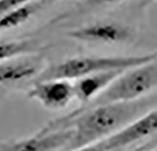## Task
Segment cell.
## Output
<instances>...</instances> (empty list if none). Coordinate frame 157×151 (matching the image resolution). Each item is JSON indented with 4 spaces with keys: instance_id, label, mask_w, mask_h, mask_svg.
Listing matches in <instances>:
<instances>
[{
    "instance_id": "6da1fadb",
    "label": "cell",
    "mask_w": 157,
    "mask_h": 151,
    "mask_svg": "<svg viewBox=\"0 0 157 151\" xmlns=\"http://www.w3.org/2000/svg\"><path fill=\"white\" fill-rule=\"evenodd\" d=\"M151 104L152 99L145 96L132 101L100 104L85 111L78 110L65 117L54 120L43 130L71 126L73 137L68 149H88L146 112Z\"/></svg>"
},
{
    "instance_id": "7a4b0ae2",
    "label": "cell",
    "mask_w": 157,
    "mask_h": 151,
    "mask_svg": "<svg viewBox=\"0 0 157 151\" xmlns=\"http://www.w3.org/2000/svg\"><path fill=\"white\" fill-rule=\"evenodd\" d=\"M156 58L157 53L134 56H78L52 65L42 73L39 78L40 80L78 79L104 71L128 70Z\"/></svg>"
},
{
    "instance_id": "3957f363",
    "label": "cell",
    "mask_w": 157,
    "mask_h": 151,
    "mask_svg": "<svg viewBox=\"0 0 157 151\" xmlns=\"http://www.w3.org/2000/svg\"><path fill=\"white\" fill-rule=\"evenodd\" d=\"M155 87H157V58L122 73L91 101L90 107L105 103L136 100L144 97Z\"/></svg>"
},
{
    "instance_id": "277c9868",
    "label": "cell",
    "mask_w": 157,
    "mask_h": 151,
    "mask_svg": "<svg viewBox=\"0 0 157 151\" xmlns=\"http://www.w3.org/2000/svg\"><path fill=\"white\" fill-rule=\"evenodd\" d=\"M157 133V108L146 111L119 130L93 145L88 149L119 150L139 143Z\"/></svg>"
},
{
    "instance_id": "5b68a950",
    "label": "cell",
    "mask_w": 157,
    "mask_h": 151,
    "mask_svg": "<svg viewBox=\"0 0 157 151\" xmlns=\"http://www.w3.org/2000/svg\"><path fill=\"white\" fill-rule=\"evenodd\" d=\"M67 36L85 43L117 44L129 41L131 30L118 22L97 21L70 30Z\"/></svg>"
},
{
    "instance_id": "8992f818",
    "label": "cell",
    "mask_w": 157,
    "mask_h": 151,
    "mask_svg": "<svg viewBox=\"0 0 157 151\" xmlns=\"http://www.w3.org/2000/svg\"><path fill=\"white\" fill-rule=\"evenodd\" d=\"M49 110H62L75 98L74 84L67 79H44L33 86L28 94Z\"/></svg>"
},
{
    "instance_id": "52a82bcc",
    "label": "cell",
    "mask_w": 157,
    "mask_h": 151,
    "mask_svg": "<svg viewBox=\"0 0 157 151\" xmlns=\"http://www.w3.org/2000/svg\"><path fill=\"white\" fill-rule=\"evenodd\" d=\"M73 137L71 126L54 130H40L37 134L28 139L10 144L4 148L9 150H55L68 149Z\"/></svg>"
},
{
    "instance_id": "ba28073f",
    "label": "cell",
    "mask_w": 157,
    "mask_h": 151,
    "mask_svg": "<svg viewBox=\"0 0 157 151\" xmlns=\"http://www.w3.org/2000/svg\"><path fill=\"white\" fill-rule=\"evenodd\" d=\"M126 70H110L88 75L76 79L75 98L81 102H91L109 87L113 81Z\"/></svg>"
},
{
    "instance_id": "9c48e42d",
    "label": "cell",
    "mask_w": 157,
    "mask_h": 151,
    "mask_svg": "<svg viewBox=\"0 0 157 151\" xmlns=\"http://www.w3.org/2000/svg\"><path fill=\"white\" fill-rule=\"evenodd\" d=\"M42 69L39 58L5 61L0 63V84L15 83L36 76Z\"/></svg>"
},
{
    "instance_id": "30bf717a",
    "label": "cell",
    "mask_w": 157,
    "mask_h": 151,
    "mask_svg": "<svg viewBox=\"0 0 157 151\" xmlns=\"http://www.w3.org/2000/svg\"><path fill=\"white\" fill-rule=\"evenodd\" d=\"M40 8L41 4L35 3L27 5L24 4L13 9L0 18V29H8L24 24Z\"/></svg>"
},
{
    "instance_id": "8fae6325",
    "label": "cell",
    "mask_w": 157,
    "mask_h": 151,
    "mask_svg": "<svg viewBox=\"0 0 157 151\" xmlns=\"http://www.w3.org/2000/svg\"><path fill=\"white\" fill-rule=\"evenodd\" d=\"M36 47L31 41H13L0 42V62L7 61L10 58L31 52Z\"/></svg>"
},
{
    "instance_id": "7c38bea8",
    "label": "cell",
    "mask_w": 157,
    "mask_h": 151,
    "mask_svg": "<svg viewBox=\"0 0 157 151\" xmlns=\"http://www.w3.org/2000/svg\"><path fill=\"white\" fill-rule=\"evenodd\" d=\"M125 0H83L78 9H90L96 8L106 7L109 5H114L117 3H120Z\"/></svg>"
},
{
    "instance_id": "4fadbf2b",
    "label": "cell",
    "mask_w": 157,
    "mask_h": 151,
    "mask_svg": "<svg viewBox=\"0 0 157 151\" xmlns=\"http://www.w3.org/2000/svg\"><path fill=\"white\" fill-rule=\"evenodd\" d=\"M29 0H0V14L6 13L21 5L26 4Z\"/></svg>"
},
{
    "instance_id": "5bb4252c",
    "label": "cell",
    "mask_w": 157,
    "mask_h": 151,
    "mask_svg": "<svg viewBox=\"0 0 157 151\" xmlns=\"http://www.w3.org/2000/svg\"><path fill=\"white\" fill-rule=\"evenodd\" d=\"M156 141H157V139H155V141H154V142H156Z\"/></svg>"
}]
</instances>
